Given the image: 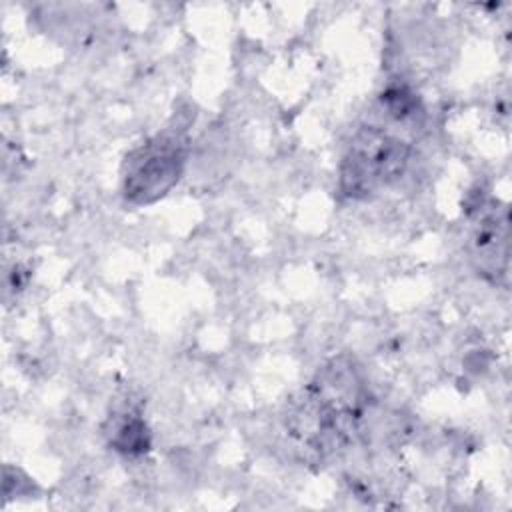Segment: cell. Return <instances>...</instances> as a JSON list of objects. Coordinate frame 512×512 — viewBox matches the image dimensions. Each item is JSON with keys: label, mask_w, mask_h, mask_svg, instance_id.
Instances as JSON below:
<instances>
[{"label": "cell", "mask_w": 512, "mask_h": 512, "mask_svg": "<svg viewBox=\"0 0 512 512\" xmlns=\"http://www.w3.org/2000/svg\"><path fill=\"white\" fill-rule=\"evenodd\" d=\"M370 404L360 366L338 356L328 360L302 390L286 416V430L308 462H324L348 448Z\"/></svg>", "instance_id": "6da1fadb"}, {"label": "cell", "mask_w": 512, "mask_h": 512, "mask_svg": "<svg viewBox=\"0 0 512 512\" xmlns=\"http://www.w3.org/2000/svg\"><path fill=\"white\" fill-rule=\"evenodd\" d=\"M412 154L408 138L380 124L360 126L340 162L338 188L348 200H366L394 184Z\"/></svg>", "instance_id": "7a4b0ae2"}, {"label": "cell", "mask_w": 512, "mask_h": 512, "mask_svg": "<svg viewBox=\"0 0 512 512\" xmlns=\"http://www.w3.org/2000/svg\"><path fill=\"white\" fill-rule=\"evenodd\" d=\"M188 140L178 130H164L138 144L122 166V194L130 204L146 206L166 196L180 180Z\"/></svg>", "instance_id": "3957f363"}, {"label": "cell", "mask_w": 512, "mask_h": 512, "mask_svg": "<svg viewBox=\"0 0 512 512\" xmlns=\"http://www.w3.org/2000/svg\"><path fill=\"white\" fill-rule=\"evenodd\" d=\"M508 238V208H482L472 230L470 254L476 272L488 282L498 284L508 276Z\"/></svg>", "instance_id": "277c9868"}, {"label": "cell", "mask_w": 512, "mask_h": 512, "mask_svg": "<svg viewBox=\"0 0 512 512\" xmlns=\"http://www.w3.org/2000/svg\"><path fill=\"white\" fill-rule=\"evenodd\" d=\"M108 444L124 456H142L150 450V430L134 410H122L104 426Z\"/></svg>", "instance_id": "5b68a950"}]
</instances>
